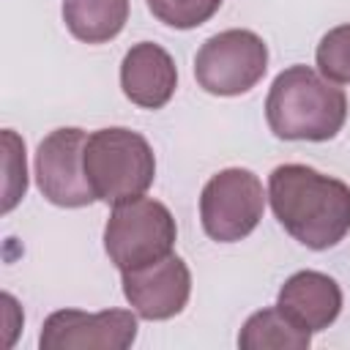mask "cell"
I'll return each instance as SVG.
<instances>
[{
    "label": "cell",
    "mask_w": 350,
    "mask_h": 350,
    "mask_svg": "<svg viewBox=\"0 0 350 350\" xmlns=\"http://www.w3.org/2000/svg\"><path fill=\"white\" fill-rule=\"evenodd\" d=\"M268 202L284 232L306 249H331L350 232V186L309 164L273 167Z\"/></svg>",
    "instance_id": "cell-1"
},
{
    "label": "cell",
    "mask_w": 350,
    "mask_h": 350,
    "mask_svg": "<svg viewBox=\"0 0 350 350\" xmlns=\"http://www.w3.org/2000/svg\"><path fill=\"white\" fill-rule=\"evenodd\" d=\"M265 120L279 139L325 142L334 139L347 120V96L314 68L290 66L271 82Z\"/></svg>",
    "instance_id": "cell-2"
},
{
    "label": "cell",
    "mask_w": 350,
    "mask_h": 350,
    "mask_svg": "<svg viewBox=\"0 0 350 350\" xmlns=\"http://www.w3.org/2000/svg\"><path fill=\"white\" fill-rule=\"evenodd\" d=\"M85 175L96 200L120 205L153 186L156 156L139 131L123 126L98 129L85 142Z\"/></svg>",
    "instance_id": "cell-3"
},
{
    "label": "cell",
    "mask_w": 350,
    "mask_h": 350,
    "mask_svg": "<svg viewBox=\"0 0 350 350\" xmlns=\"http://www.w3.org/2000/svg\"><path fill=\"white\" fill-rule=\"evenodd\" d=\"M178 238L170 208L150 197H137L112 208L104 227V249L118 271L150 265L172 254Z\"/></svg>",
    "instance_id": "cell-4"
},
{
    "label": "cell",
    "mask_w": 350,
    "mask_h": 350,
    "mask_svg": "<svg viewBox=\"0 0 350 350\" xmlns=\"http://www.w3.org/2000/svg\"><path fill=\"white\" fill-rule=\"evenodd\" d=\"M268 71L265 41L243 27L221 30L211 36L194 57L197 85L211 96L249 93Z\"/></svg>",
    "instance_id": "cell-5"
},
{
    "label": "cell",
    "mask_w": 350,
    "mask_h": 350,
    "mask_svg": "<svg viewBox=\"0 0 350 350\" xmlns=\"http://www.w3.org/2000/svg\"><path fill=\"white\" fill-rule=\"evenodd\" d=\"M265 211L260 178L243 167L216 172L200 194V221L211 241L235 243L254 232Z\"/></svg>",
    "instance_id": "cell-6"
},
{
    "label": "cell",
    "mask_w": 350,
    "mask_h": 350,
    "mask_svg": "<svg viewBox=\"0 0 350 350\" xmlns=\"http://www.w3.org/2000/svg\"><path fill=\"white\" fill-rule=\"evenodd\" d=\"M88 134L77 126L49 131L36 150V180L41 194L60 208H82L96 200L85 175Z\"/></svg>",
    "instance_id": "cell-7"
},
{
    "label": "cell",
    "mask_w": 350,
    "mask_h": 350,
    "mask_svg": "<svg viewBox=\"0 0 350 350\" xmlns=\"http://www.w3.org/2000/svg\"><path fill=\"white\" fill-rule=\"evenodd\" d=\"M137 339V314L129 309H57L44 320L41 350H126Z\"/></svg>",
    "instance_id": "cell-8"
},
{
    "label": "cell",
    "mask_w": 350,
    "mask_h": 350,
    "mask_svg": "<svg viewBox=\"0 0 350 350\" xmlns=\"http://www.w3.org/2000/svg\"><path fill=\"white\" fill-rule=\"evenodd\" d=\"M120 276L126 301L145 320H170L189 304L191 271L178 254H167L142 268L120 271Z\"/></svg>",
    "instance_id": "cell-9"
},
{
    "label": "cell",
    "mask_w": 350,
    "mask_h": 350,
    "mask_svg": "<svg viewBox=\"0 0 350 350\" xmlns=\"http://www.w3.org/2000/svg\"><path fill=\"white\" fill-rule=\"evenodd\" d=\"M120 88L131 104L142 109H161L178 88L172 55L153 41L134 44L120 63Z\"/></svg>",
    "instance_id": "cell-10"
},
{
    "label": "cell",
    "mask_w": 350,
    "mask_h": 350,
    "mask_svg": "<svg viewBox=\"0 0 350 350\" xmlns=\"http://www.w3.org/2000/svg\"><path fill=\"white\" fill-rule=\"evenodd\" d=\"M276 306L304 331L317 334L325 331L342 312V287L336 279L320 271H298L293 273L279 295Z\"/></svg>",
    "instance_id": "cell-11"
},
{
    "label": "cell",
    "mask_w": 350,
    "mask_h": 350,
    "mask_svg": "<svg viewBox=\"0 0 350 350\" xmlns=\"http://www.w3.org/2000/svg\"><path fill=\"white\" fill-rule=\"evenodd\" d=\"M68 33L85 44L112 41L129 22V0H63Z\"/></svg>",
    "instance_id": "cell-12"
},
{
    "label": "cell",
    "mask_w": 350,
    "mask_h": 350,
    "mask_svg": "<svg viewBox=\"0 0 350 350\" xmlns=\"http://www.w3.org/2000/svg\"><path fill=\"white\" fill-rule=\"evenodd\" d=\"M309 345L312 334L298 328L279 306L254 312L238 334V347L243 350H306Z\"/></svg>",
    "instance_id": "cell-13"
},
{
    "label": "cell",
    "mask_w": 350,
    "mask_h": 350,
    "mask_svg": "<svg viewBox=\"0 0 350 350\" xmlns=\"http://www.w3.org/2000/svg\"><path fill=\"white\" fill-rule=\"evenodd\" d=\"M314 60L325 79L336 85H350V22L331 27L320 38Z\"/></svg>",
    "instance_id": "cell-14"
},
{
    "label": "cell",
    "mask_w": 350,
    "mask_h": 350,
    "mask_svg": "<svg viewBox=\"0 0 350 350\" xmlns=\"http://www.w3.org/2000/svg\"><path fill=\"white\" fill-rule=\"evenodd\" d=\"M148 8L161 25L191 30L205 25L221 8V0H148Z\"/></svg>",
    "instance_id": "cell-15"
},
{
    "label": "cell",
    "mask_w": 350,
    "mask_h": 350,
    "mask_svg": "<svg viewBox=\"0 0 350 350\" xmlns=\"http://www.w3.org/2000/svg\"><path fill=\"white\" fill-rule=\"evenodd\" d=\"M5 142V200H3V213H8L27 189V172H25V142L16 139L11 129L3 131Z\"/></svg>",
    "instance_id": "cell-16"
}]
</instances>
